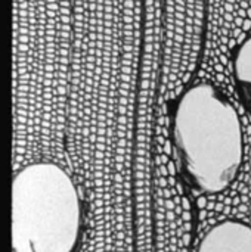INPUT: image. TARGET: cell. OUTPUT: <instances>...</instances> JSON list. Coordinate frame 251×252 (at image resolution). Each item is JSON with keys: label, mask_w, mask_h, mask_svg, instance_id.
I'll list each match as a JSON object with an SVG mask.
<instances>
[{"label": "cell", "mask_w": 251, "mask_h": 252, "mask_svg": "<svg viewBox=\"0 0 251 252\" xmlns=\"http://www.w3.org/2000/svg\"><path fill=\"white\" fill-rule=\"evenodd\" d=\"M81 232V201L67 171L33 162L12 181L13 252H74Z\"/></svg>", "instance_id": "2"}, {"label": "cell", "mask_w": 251, "mask_h": 252, "mask_svg": "<svg viewBox=\"0 0 251 252\" xmlns=\"http://www.w3.org/2000/svg\"><path fill=\"white\" fill-rule=\"evenodd\" d=\"M232 74L241 100L251 114V34L233 50Z\"/></svg>", "instance_id": "4"}, {"label": "cell", "mask_w": 251, "mask_h": 252, "mask_svg": "<svg viewBox=\"0 0 251 252\" xmlns=\"http://www.w3.org/2000/svg\"><path fill=\"white\" fill-rule=\"evenodd\" d=\"M196 252H251V224L228 218L204 233Z\"/></svg>", "instance_id": "3"}, {"label": "cell", "mask_w": 251, "mask_h": 252, "mask_svg": "<svg viewBox=\"0 0 251 252\" xmlns=\"http://www.w3.org/2000/svg\"><path fill=\"white\" fill-rule=\"evenodd\" d=\"M170 137L177 170L193 190L217 195L236 180L245 155L241 118L214 84L193 83L176 97Z\"/></svg>", "instance_id": "1"}]
</instances>
